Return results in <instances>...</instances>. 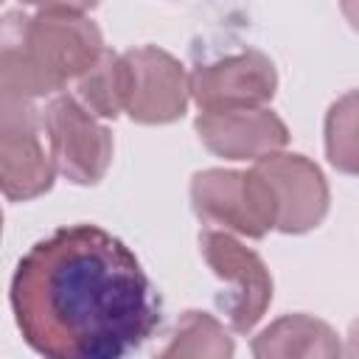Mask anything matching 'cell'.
<instances>
[{"label":"cell","mask_w":359,"mask_h":359,"mask_svg":"<svg viewBox=\"0 0 359 359\" xmlns=\"http://www.w3.org/2000/svg\"><path fill=\"white\" fill-rule=\"evenodd\" d=\"M11 311L45 359H126L163 323V300L135 252L98 224H67L28 247Z\"/></svg>","instance_id":"cell-1"},{"label":"cell","mask_w":359,"mask_h":359,"mask_svg":"<svg viewBox=\"0 0 359 359\" xmlns=\"http://www.w3.org/2000/svg\"><path fill=\"white\" fill-rule=\"evenodd\" d=\"M104 36L87 6L45 3L11 8L0 22L3 98L34 101L79 81L101 56Z\"/></svg>","instance_id":"cell-2"},{"label":"cell","mask_w":359,"mask_h":359,"mask_svg":"<svg viewBox=\"0 0 359 359\" xmlns=\"http://www.w3.org/2000/svg\"><path fill=\"white\" fill-rule=\"evenodd\" d=\"M191 208L210 230L264 238L275 230V205L255 168H205L191 177Z\"/></svg>","instance_id":"cell-3"},{"label":"cell","mask_w":359,"mask_h":359,"mask_svg":"<svg viewBox=\"0 0 359 359\" xmlns=\"http://www.w3.org/2000/svg\"><path fill=\"white\" fill-rule=\"evenodd\" d=\"M199 250L210 272L222 280L216 306L227 317L230 328L247 334L266 314L272 303V275L261 255L244 247L233 233L205 227L199 233Z\"/></svg>","instance_id":"cell-4"},{"label":"cell","mask_w":359,"mask_h":359,"mask_svg":"<svg viewBox=\"0 0 359 359\" xmlns=\"http://www.w3.org/2000/svg\"><path fill=\"white\" fill-rule=\"evenodd\" d=\"M56 171L73 185H95L112 163V132L76 98L53 95L42 112Z\"/></svg>","instance_id":"cell-5"},{"label":"cell","mask_w":359,"mask_h":359,"mask_svg":"<svg viewBox=\"0 0 359 359\" xmlns=\"http://www.w3.org/2000/svg\"><path fill=\"white\" fill-rule=\"evenodd\" d=\"M42 132V115L31 101H0V188L8 202L36 199L53 185L56 163Z\"/></svg>","instance_id":"cell-6"},{"label":"cell","mask_w":359,"mask_h":359,"mask_svg":"<svg viewBox=\"0 0 359 359\" xmlns=\"http://www.w3.org/2000/svg\"><path fill=\"white\" fill-rule=\"evenodd\" d=\"M191 79V98L199 112L258 109L272 101L278 90V73L272 59L258 48L230 50L213 59H199Z\"/></svg>","instance_id":"cell-7"},{"label":"cell","mask_w":359,"mask_h":359,"mask_svg":"<svg viewBox=\"0 0 359 359\" xmlns=\"http://www.w3.org/2000/svg\"><path fill=\"white\" fill-rule=\"evenodd\" d=\"M123 59V112L135 123L163 126L185 115L191 79L163 48L143 45L121 53Z\"/></svg>","instance_id":"cell-8"},{"label":"cell","mask_w":359,"mask_h":359,"mask_svg":"<svg viewBox=\"0 0 359 359\" xmlns=\"http://www.w3.org/2000/svg\"><path fill=\"white\" fill-rule=\"evenodd\" d=\"M275 205V230L300 236L314 230L331 205L328 182L314 160L294 151H278L252 165Z\"/></svg>","instance_id":"cell-9"},{"label":"cell","mask_w":359,"mask_h":359,"mask_svg":"<svg viewBox=\"0 0 359 359\" xmlns=\"http://www.w3.org/2000/svg\"><path fill=\"white\" fill-rule=\"evenodd\" d=\"M194 129L208 151L224 160H264L283 151L289 143L286 123L266 107L230 109V112H199Z\"/></svg>","instance_id":"cell-10"},{"label":"cell","mask_w":359,"mask_h":359,"mask_svg":"<svg viewBox=\"0 0 359 359\" xmlns=\"http://www.w3.org/2000/svg\"><path fill=\"white\" fill-rule=\"evenodd\" d=\"M252 359H342V342L325 320L297 311L252 337Z\"/></svg>","instance_id":"cell-11"},{"label":"cell","mask_w":359,"mask_h":359,"mask_svg":"<svg viewBox=\"0 0 359 359\" xmlns=\"http://www.w3.org/2000/svg\"><path fill=\"white\" fill-rule=\"evenodd\" d=\"M236 342L230 331L208 311L188 309L180 314L168 342L151 359H233Z\"/></svg>","instance_id":"cell-12"},{"label":"cell","mask_w":359,"mask_h":359,"mask_svg":"<svg viewBox=\"0 0 359 359\" xmlns=\"http://www.w3.org/2000/svg\"><path fill=\"white\" fill-rule=\"evenodd\" d=\"M325 157L337 171L359 177V90L339 95L328 107Z\"/></svg>","instance_id":"cell-13"},{"label":"cell","mask_w":359,"mask_h":359,"mask_svg":"<svg viewBox=\"0 0 359 359\" xmlns=\"http://www.w3.org/2000/svg\"><path fill=\"white\" fill-rule=\"evenodd\" d=\"M76 98L95 118L115 121L123 112V59L104 50V56L76 81Z\"/></svg>","instance_id":"cell-14"},{"label":"cell","mask_w":359,"mask_h":359,"mask_svg":"<svg viewBox=\"0 0 359 359\" xmlns=\"http://www.w3.org/2000/svg\"><path fill=\"white\" fill-rule=\"evenodd\" d=\"M342 359H359V320L351 323L345 345H342Z\"/></svg>","instance_id":"cell-15"},{"label":"cell","mask_w":359,"mask_h":359,"mask_svg":"<svg viewBox=\"0 0 359 359\" xmlns=\"http://www.w3.org/2000/svg\"><path fill=\"white\" fill-rule=\"evenodd\" d=\"M342 14L353 31H359V3H342Z\"/></svg>","instance_id":"cell-16"}]
</instances>
